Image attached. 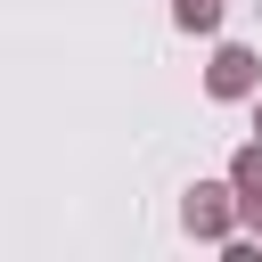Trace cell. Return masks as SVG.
<instances>
[{
	"label": "cell",
	"instance_id": "277c9868",
	"mask_svg": "<svg viewBox=\"0 0 262 262\" xmlns=\"http://www.w3.org/2000/svg\"><path fill=\"white\" fill-rule=\"evenodd\" d=\"M229 180H237V196H246V188H262V131H254V139L229 156Z\"/></svg>",
	"mask_w": 262,
	"mask_h": 262
},
{
	"label": "cell",
	"instance_id": "3957f363",
	"mask_svg": "<svg viewBox=\"0 0 262 262\" xmlns=\"http://www.w3.org/2000/svg\"><path fill=\"white\" fill-rule=\"evenodd\" d=\"M172 25L180 33H221V0H172Z\"/></svg>",
	"mask_w": 262,
	"mask_h": 262
},
{
	"label": "cell",
	"instance_id": "8992f818",
	"mask_svg": "<svg viewBox=\"0 0 262 262\" xmlns=\"http://www.w3.org/2000/svg\"><path fill=\"white\" fill-rule=\"evenodd\" d=\"M254 131H262V90H254Z\"/></svg>",
	"mask_w": 262,
	"mask_h": 262
},
{
	"label": "cell",
	"instance_id": "6da1fadb",
	"mask_svg": "<svg viewBox=\"0 0 262 262\" xmlns=\"http://www.w3.org/2000/svg\"><path fill=\"white\" fill-rule=\"evenodd\" d=\"M180 229L196 237V246H229L237 237V180L221 172V180H188L180 188Z\"/></svg>",
	"mask_w": 262,
	"mask_h": 262
},
{
	"label": "cell",
	"instance_id": "7a4b0ae2",
	"mask_svg": "<svg viewBox=\"0 0 262 262\" xmlns=\"http://www.w3.org/2000/svg\"><path fill=\"white\" fill-rule=\"evenodd\" d=\"M254 90H262V49H246V41H221V49H213V66H205V98L237 106V98H254Z\"/></svg>",
	"mask_w": 262,
	"mask_h": 262
},
{
	"label": "cell",
	"instance_id": "5b68a950",
	"mask_svg": "<svg viewBox=\"0 0 262 262\" xmlns=\"http://www.w3.org/2000/svg\"><path fill=\"white\" fill-rule=\"evenodd\" d=\"M237 229H254V237H262V188H246V196H237Z\"/></svg>",
	"mask_w": 262,
	"mask_h": 262
}]
</instances>
